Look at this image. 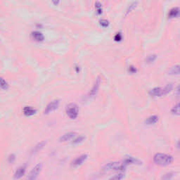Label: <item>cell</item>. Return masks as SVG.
Returning a JSON list of instances; mask_svg holds the SVG:
<instances>
[{
    "instance_id": "16",
    "label": "cell",
    "mask_w": 180,
    "mask_h": 180,
    "mask_svg": "<svg viewBox=\"0 0 180 180\" xmlns=\"http://www.w3.org/2000/svg\"><path fill=\"white\" fill-rule=\"evenodd\" d=\"M179 9L178 7H174V8L172 9L170 11H169L168 14V17L170 18H176L179 16Z\"/></svg>"
},
{
    "instance_id": "22",
    "label": "cell",
    "mask_w": 180,
    "mask_h": 180,
    "mask_svg": "<svg viewBox=\"0 0 180 180\" xmlns=\"http://www.w3.org/2000/svg\"><path fill=\"white\" fill-rule=\"evenodd\" d=\"M95 8L97 9V12L98 14H101L102 13V5L100 2H97L95 4Z\"/></svg>"
},
{
    "instance_id": "14",
    "label": "cell",
    "mask_w": 180,
    "mask_h": 180,
    "mask_svg": "<svg viewBox=\"0 0 180 180\" xmlns=\"http://www.w3.org/2000/svg\"><path fill=\"white\" fill-rule=\"evenodd\" d=\"M23 111L26 116H32V115L35 114L37 110L31 106H26L23 108Z\"/></svg>"
},
{
    "instance_id": "12",
    "label": "cell",
    "mask_w": 180,
    "mask_h": 180,
    "mask_svg": "<svg viewBox=\"0 0 180 180\" xmlns=\"http://www.w3.org/2000/svg\"><path fill=\"white\" fill-rule=\"evenodd\" d=\"M45 145H46V142L42 141V142H39L38 144H36L35 146H34V148L31 151V154L34 155V154H38V152L40 151L42 149L44 146H45Z\"/></svg>"
},
{
    "instance_id": "15",
    "label": "cell",
    "mask_w": 180,
    "mask_h": 180,
    "mask_svg": "<svg viewBox=\"0 0 180 180\" xmlns=\"http://www.w3.org/2000/svg\"><path fill=\"white\" fill-rule=\"evenodd\" d=\"M159 120V118L158 115H151V116H149L147 118L145 121V123L147 125H155L158 122Z\"/></svg>"
},
{
    "instance_id": "26",
    "label": "cell",
    "mask_w": 180,
    "mask_h": 180,
    "mask_svg": "<svg viewBox=\"0 0 180 180\" xmlns=\"http://www.w3.org/2000/svg\"><path fill=\"white\" fill-rule=\"evenodd\" d=\"M15 160H16V156H15L14 154L10 155L9 157V162H10V163H13V162L15 161Z\"/></svg>"
},
{
    "instance_id": "13",
    "label": "cell",
    "mask_w": 180,
    "mask_h": 180,
    "mask_svg": "<svg viewBox=\"0 0 180 180\" xmlns=\"http://www.w3.org/2000/svg\"><path fill=\"white\" fill-rule=\"evenodd\" d=\"M31 37H32V38H33V39H34V40L36 42H42V41H43L44 39L43 34L39 31L33 32L31 34Z\"/></svg>"
},
{
    "instance_id": "6",
    "label": "cell",
    "mask_w": 180,
    "mask_h": 180,
    "mask_svg": "<svg viewBox=\"0 0 180 180\" xmlns=\"http://www.w3.org/2000/svg\"><path fill=\"white\" fill-rule=\"evenodd\" d=\"M59 106V101L58 100H54L51 102L46 106V107L44 110V114H49V113H52L54 110L58 108Z\"/></svg>"
},
{
    "instance_id": "25",
    "label": "cell",
    "mask_w": 180,
    "mask_h": 180,
    "mask_svg": "<svg viewBox=\"0 0 180 180\" xmlns=\"http://www.w3.org/2000/svg\"><path fill=\"white\" fill-rule=\"evenodd\" d=\"M100 25L103 28H106L109 26V22L106 19H102L100 21Z\"/></svg>"
},
{
    "instance_id": "21",
    "label": "cell",
    "mask_w": 180,
    "mask_h": 180,
    "mask_svg": "<svg viewBox=\"0 0 180 180\" xmlns=\"http://www.w3.org/2000/svg\"><path fill=\"white\" fill-rule=\"evenodd\" d=\"M85 139H86L85 137L80 136V137H77V138H75V139L73 140V144H80V143H82V142H83L84 141H85Z\"/></svg>"
},
{
    "instance_id": "10",
    "label": "cell",
    "mask_w": 180,
    "mask_h": 180,
    "mask_svg": "<svg viewBox=\"0 0 180 180\" xmlns=\"http://www.w3.org/2000/svg\"><path fill=\"white\" fill-rule=\"evenodd\" d=\"M75 135H76V133L73 132L66 133V134H64L60 137L59 141H60L61 142H66L68 141H70V140H71L73 138L75 137Z\"/></svg>"
},
{
    "instance_id": "11",
    "label": "cell",
    "mask_w": 180,
    "mask_h": 180,
    "mask_svg": "<svg viewBox=\"0 0 180 180\" xmlns=\"http://www.w3.org/2000/svg\"><path fill=\"white\" fill-rule=\"evenodd\" d=\"M26 166H21L19 167L18 169L16 170V171L15 172L14 174V178L16 179H21V177L24 176L25 173H26Z\"/></svg>"
},
{
    "instance_id": "4",
    "label": "cell",
    "mask_w": 180,
    "mask_h": 180,
    "mask_svg": "<svg viewBox=\"0 0 180 180\" xmlns=\"http://www.w3.org/2000/svg\"><path fill=\"white\" fill-rule=\"evenodd\" d=\"M66 112L70 119H76L79 114V108L75 103H70L66 108Z\"/></svg>"
},
{
    "instance_id": "1",
    "label": "cell",
    "mask_w": 180,
    "mask_h": 180,
    "mask_svg": "<svg viewBox=\"0 0 180 180\" xmlns=\"http://www.w3.org/2000/svg\"><path fill=\"white\" fill-rule=\"evenodd\" d=\"M154 162L157 166L161 167H166L172 164L173 162V157L170 155L162 154V153H158L154 156Z\"/></svg>"
},
{
    "instance_id": "7",
    "label": "cell",
    "mask_w": 180,
    "mask_h": 180,
    "mask_svg": "<svg viewBox=\"0 0 180 180\" xmlns=\"http://www.w3.org/2000/svg\"><path fill=\"white\" fill-rule=\"evenodd\" d=\"M124 166L127 167L128 166H131V165H142V162L139 160L135 158L134 157H126L123 159L122 161Z\"/></svg>"
},
{
    "instance_id": "27",
    "label": "cell",
    "mask_w": 180,
    "mask_h": 180,
    "mask_svg": "<svg viewBox=\"0 0 180 180\" xmlns=\"http://www.w3.org/2000/svg\"><path fill=\"white\" fill-rule=\"evenodd\" d=\"M122 34L120 33H117L115 34V41H120L122 39Z\"/></svg>"
},
{
    "instance_id": "9",
    "label": "cell",
    "mask_w": 180,
    "mask_h": 180,
    "mask_svg": "<svg viewBox=\"0 0 180 180\" xmlns=\"http://www.w3.org/2000/svg\"><path fill=\"white\" fill-rule=\"evenodd\" d=\"M100 85H101V79L99 77H98L97 80H96V82L92 87V90H90V93H89V97L92 98V97H95V96L97 94L98 90H99V87H100Z\"/></svg>"
},
{
    "instance_id": "19",
    "label": "cell",
    "mask_w": 180,
    "mask_h": 180,
    "mask_svg": "<svg viewBox=\"0 0 180 180\" xmlns=\"http://www.w3.org/2000/svg\"><path fill=\"white\" fill-rule=\"evenodd\" d=\"M170 75H179V66L176 65L172 67L170 70Z\"/></svg>"
},
{
    "instance_id": "2",
    "label": "cell",
    "mask_w": 180,
    "mask_h": 180,
    "mask_svg": "<svg viewBox=\"0 0 180 180\" xmlns=\"http://www.w3.org/2000/svg\"><path fill=\"white\" fill-rule=\"evenodd\" d=\"M173 86L172 84H168L164 87H156L150 90L149 94L152 97H161L169 94L172 90Z\"/></svg>"
},
{
    "instance_id": "20",
    "label": "cell",
    "mask_w": 180,
    "mask_h": 180,
    "mask_svg": "<svg viewBox=\"0 0 180 180\" xmlns=\"http://www.w3.org/2000/svg\"><path fill=\"white\" fill-rule=\"evenodd\" d=\"M171 113L174 115H179V103H177L172 108Z\"/></svg>"
},
{
    "instance_id": "24",
    "label": "cell",
    "mask_w": 180,
    "mask_h": 180,
    "mask_svg": "<svg viewBox=\"0 0 180 180\" xmlns=\"http://www.w3.org/2000/svg\"><path fill=\"white\" fill-rule=\"evenodd\" d=\"M156 59V56L154 55V54H153V55H150L147 57L146 58V62L147 63H152L154 62V61Z\"/></svg>"
},
{
    "instance_id": "17",
    "label": "cell",
    "mask_w": 180,
    "mask_h": 180,
    "mask_svg": "<svg viewBox=\"0 0 180 180\" xmlns=\"http://www.w3.org/2000/svg\"><path fill=\"white\" fill-rule=\"evenodd\" d=\"M125 177V173L124 172H119L115 175H113V177H110V178L108 179V180H122L123 178Z\"/></svg>"
},
{
    "instance_id": "5",
    "label": "cell",
    "mask_w": 180,
    "mask_h": 180,
    "mask_svg": "<svg viewBox=\"0 0 180 180\" xmlns=\"http://www.w3.org/2000/svg\"><path fill=\"white\" fill-rule=\"evenodd\" d=\"M43 168L42 163H38L34 166L33 169L31 170L30 172H29L28 177H27L26 180H36L38 178L39 174L41 173L42 170Z\"/></svg>"
},
{
    "instance_id": "8",
    "label": "cell",
    "mask_w": 180,
    "mask_h": 180,
    "mask_svg": "<svg viewBox=\"0 0 180 180\" xmlns=\"http://www.w3.org/2000/svg\"><path fill=\"white\" fill-rule=\"evenodd\" d=\"M87 158H88V156L87 154L81 155V156L77 157L75 160H74V161L72 162V163H71V166L74 167L82 166L84 162L87 161Z\"/></svg>"
},
{
    "instance_id": "3",
    "label": "cell",
    "mask_w": 180,
    "mask_h": 180,
    "mask_svg": "<svg viewBox=\"0 0 180 180\" xmlns=\"http://www.w3.org/2000/svg\"><path fill=\"white\" fill-rule=\"evenodd\" d=\"M126 167L124 166L122 162L113 161L110 162L103 166V169L105 171H120V172L124 171Z\"/></svg>"
},
{
    "instance_id": "23",
    "label": "cell",
    "mask_w": 180,
    "mask_h": 180,
    "mask_svg": "<svg viewBox=\"0 0 180 180\" xmlns=\"http://www.w3.org/2000/svg\"><path fill=\"white\" fill-rule=\"evenodd\" d=\"M137 2H133L132 4H131L128 7L127 9V12H126V14H129L130 12H131L133 9H134L135 7L137 6Z\"/></svg>"
},
{
    "instance_id": "28",
    "label": "cell",
    "mask_w": 180,
    "mask_h": 180,
    "mask_svg": "<svg viewBox=\"0 0 180 180\" xmlns=\"http://www.w3.org/2000/svg\"><path fill=\"white\" fill-rule=\"evenodd\" d=\"M129 71L132 73H134L136 72V68L133 67V66H130V67H129Z\"/></svg>"
},
{
    "instance_id": "18",
    "label": "cell",
    "mask_w": 180,
    "mask_h": 180,
    "mask_svg": "<svg viewBox=\"0 0 180 180\" xmlns=\"http://www.w3.org/2000/svg\"><path fill=\"white\" fill-rule=\"evenodd\" d=\"M0 88L2 90H7L9 88V84L4 78L0 77Z\"/></svg>"
}]
</instances>
